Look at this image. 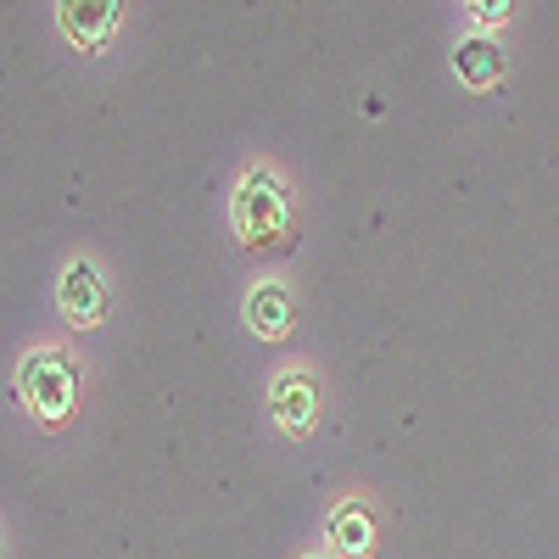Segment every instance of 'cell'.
I'll use <instances>...</instances> for the list:
<instances>
[{
    "mask_svg": "<svg viewBox=\"0 0 559 559\" xmlns=\"http://www.w3.org/2000/svg\"><path fill=\"white\" fill-rule=\"evenodd\" d=\"M331 548L342 559H369L376 554V515H369L364 498H347L331 509Z\"/></svg>",
    "mask_w": 559,
    "mask_h": 559,
    "instance_id": "52a82bcc",
    "label": "cell"
},
{
    "mask_svg": "<svg viewBox=\"0 0 559 559\" xmlns=\"http://www.w3.org/2000/svg\"><path fill=\"white\" fill-rule=\"evenodd\" d=\"M57 302H62V319L68 324L96 331V324L107 319V308H112V286H107V274L90 263V258H73L68 274H62V286H57Z\"/></svg>",
    "mask_w": 559,
    "mask_h": 559,
    "instance_id": "3957f363",
    "label": "cell"
},
{
    "mask_svg": "<svg viewBox=\"0 0 559 559\" xmlns=\"http://www.w3.org/2000/svg\"><path fill=\"white\" fill-rule=\"evenodd\" d=\"M471 17H476L481 28H498V23H509V0H476Z\"/></svg>",
    "mask_w": 559,
    "mask_h": 559,
    "instance_id": "9c48e42d",
    "label": "cell"
},
{
    "mask_svg": "<svg viewBox=\"0 0 559 559\" xmlns=\"http://www.w3.org/2000/svg\"><path fill=\"white\" fill-rule=\"evenodd\" d=\"M269 414L280 419V431L286 437H313V426H319V386H313V376H280L274 381V392H269Z\"/></svg>",
    "mask_w": 559,
    "mask_h": 559,
    "instance_id": "277c9868",
    "label": "cell"
},
{
    "mask_svg": "<svg viewBox=\"0 0 559 559\" xmlns=\"http://www.w3.org/2000/svg\"><path fill=\"white\" fill-rule=\"evenodd\" d=\"M308 559H319V554H308Z\"/></svg>",
    "mask_w": 559,
    "mask_h": 559,
    "instance_id": "30bf717a",
    "label": "cell"
},
{
    "mask_svg": "<svg viewBox=\"0 0 559 559\" xmlns=\"http://www.w3.org/2000/svg\"><path fill=\"white\" fill-rule=\"evenodd\" d=\"M236 236L241 247L263 252L292 236V191L274 168H247L236 185Z\"/></svg>",
    "mask_w": 559,
    "mask_h": 559,
    "instance_id": "6da1fadb",
    "label": "cell"
},
{
    "mask_svg": "<svg viewBox=\"0 0 559 559\" xmlns=\"http://www.w3.org/2000/svg\"><path fill=\"white\" fill-rule=\"evenodd\" d=\"M453 73H459V84H471V90H492L503 79V51L487 34H471V39L453 45Z\"/></svg>",
    "mask_w": 559,
    "mask_h": 559,
    "instance_id": "ba28073f",
    "label": "cell"
},
{
    "mask_svg": "<svg viewBox=\"0 0 559 559\" xmlns=\"http://www.w3.org/2000/svg\"><path fill=\"white\" fill-rule=\"evenodd\" d=\"M118 0H68V7H57L62 17V34L79 45V51H102V45L118 34Z\"/></svg>",
    "mask_w": 559,
    "mask_h": 559,
    "instance_id": "5b68a950",
    "label": "cell"
},
{
    "mask_svg": "<svg viewBox=\"0 0 559 559\" xmlns=\"http://www.w3.org/2000/svg\"><path fill=\"white\" fill-rule=\"evenodd\" d=\"M247 324L263 336V342H286L297 331V302L280 280H263V286L247 297Z\"/></svg>",
    "mask_w": 559,
    "mask_h": 559,
    "instance_id": "8992f818",
    "label": "cell"
},
{
    "mask_svg": "<svg viewBox=\"0 0 559 559\" xmlns=\"http://www.w3.org/2000/svg\"><path fill=\"white\" fill-rule=\"evenodd\" d=\"M17 397L28 403V414L39 419V426H68V414L79 403V369L68 353L57 347H39L23 358L17 369Z\"/></svg>",
    "mask_w": 559,
    "mask_h": 559,
    "instance_id": "7a4b0ae2",
    "label": "cell"
}]
</instances>
